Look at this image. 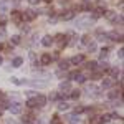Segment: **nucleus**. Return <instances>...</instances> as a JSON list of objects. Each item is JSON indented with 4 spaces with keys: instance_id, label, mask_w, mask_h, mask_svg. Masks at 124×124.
Wrapping results in <instances>:
<instances>
[{
    "instance_id": "obj_1",
    "label": "nucleus",
    "mask_w": 124,
    "mask_h": 124,
    "mask_svg": "<svg viewBox=\"0 0 124 124\" xmlns=\"http://www.w3.org/2000/svg\"><path fill=\"white\" fill-rule=\"evenodd\" d=\"M8 109H10V113H12V114H22V111H23V106L20 104L18 101H15V103H12V104L8 106Z\"/></svg>"
},
{
    "instance_id": "obj_2",
    "label": "nucleus",
    "mask_w": 124,
    "mask_h": 124,
    "mask_svg": "<svg viewBox=\"0 0 124 124\" xmlns=\"http://www.w3.org/2000/svg\"><path fill=\"white\" fill-rule=\"evenodd\" d=\"M91 22H93V18H89V17H81V18L76 20V27L78 28H86Z\"/></svg>"
},
{
    "instance_id": "obj_3",
    "label": "nucleus",
    "mask_w": 124,
    "mask_h": 124,
    "mask_svg": "<svg viewBox=\"0 0 124 124\" xmlns=\"http://www.w3.org/2000/svg\"><path fill=\"white\" fill-rule=\"evenodd\" d=\"M37 17H38V12H35V10H31V8L25 10V13H22V18H27L28 22H31V20H35Z\"/></svg>"
},
{
    "instance_id": "obj_4",
    "label": "nucleus",
    "mask_w": 124,
    "mask_h": 124,
    "mask_svg": "<svg viewBox=\"0 0 124 124\" xmlns=\"http://www.w3.org/2000/svg\"><path fill=\"white\" fill-rule=\"evenodd\" d=\"M25 83L30 86H35V88H46L48 86L46 81H40V79H31V81H25Z\"/></svg>"
},
{
    "instance_id": "obj_5",
    "label": "nucleus",
    "mask_w": 124,
    "mask_h": 124,
    "mask_svg": "<svg viewBox=\"0 0 124 124\" xmlns=\"http://www.w3.org/2000/svg\"><path fill=\"white\" fill-rule=\"evenodd\" d=\"M50 63H51V55H48V53L41 55V58H40V65L46 66V65H50Z\"/></svg>"
},
{
    "instance_id": "obj_6",
    "label": "nucleus",
    "mask_w": 124,
    "mask_h": 124,
    "mask_svg": "<svg viewBox=\"0 0 124 124\" xmlns=\"http://www.w3.org/2000/svg\"><path fill=\"white\" fill-rule=\"evenodd\" d=\"M106 38H109V40H116V41H121V35L117 33V31H109V33H106Z\"/></svg>"
},
{
    "instance_id": "obj_7",
    "label": "nucleus",
    "mask_w": 124,
    "mask_h": 124,
    "mask_svg": "<svg viewBox=\"0 0 124 124\" xmlns=\"http://www.w3.org/2000/svg\"><path fill=\"white\" fill-rule=\"evenodd\" d=\"M53 41H55V38L50 37V35H46V37H43V40H41V45H43V46H51Z\"/></svg>"
},
{
    "instance_id": "obj_8",
    "label": "nucleus",
    "mask_w": 124,
    "mask_h": 124,
    "mask_svg": "<svg viewBox=\"0 0 124 124\" xmlns=\"http://www.w3.org/2000/svg\"><path fill=\"white\" fill-rule=\"evenodd\" d=\"M56 41L60 43V48H61V46H65V45H68V40H66V37H65L63 33L56 35Z\"/></svg>"
},
{
    "instance_id": "obj_9",
    "label": "nucleus",
    "mask_w": 124,
    "mask_h": 124,
    "mask_svg": "<svg viewBox=\"0 0 124 124\" xmlns=\"http://www.w3.org/2000/svg\"><path fill=\"white\" fill-rule=\"evenodd\" d=\"M35 101H37V106H45V104H46V96H43V94H37Z\"/></svg>"
},
{
    "instance_id": "obj_10",
    "label": "nucleus",
    "mask_w": 124,
    "mask_h": 124,
    "mask_svg": "<svg viewBox=\"0 0 124 124\" xmlns=\"http://www.w3.org/2000/svg\"><path fill=\"white\" fill-rule=\"evenodd\" d=\"M81 61H85V56L83 55H76V56H73L71 60H68V63H73V65H78Z\"/></svg>"
},
{
    "instance_id": "obj_11",
    "label": "nucleus",
    "mask_w": 124,
    "mask_h": 124,
    "mask_svg": "<svg viewBox=\"0 0 124 124\" xmlns=\"http://www.w3.org/2000/svg\"><path fill=\"white\" fill-rule=\"evenodd\" d=\"M109 121H111V116H109V114L98 116V123H99V124H108Z\"/></svg>"
},
{
    "instance_id": "obj_12",
    "label": "nucleus",
    "mask_w": 124,
    "mask_h": 124,
    "mask_svg": "<svg viewBox=\"0 0 124 124\" xmlns=\"http://www.w3.org/2000/svg\"><path fill=\"white\" fill-rule=\"evenodd\" d=\"M70 89H71V83H70V81L60 83V91H70Z\"/></svg>"
},
{
    "instance_id": "obj_13",
    "label": "nucleus",
    "mask_w": 124,
    "mask_h": 124,
    "mask_svg": "<svg viewBox=\"0 0 124 124\" xmlns=\"http://www.w3.org/2000/svg\"><path fill=\"white\" fill-rule=\"evenodd\" d=\"M68 123L70 124H81V117H78V116H68Z\"/></svg>"
},
{
    "instance_id": "obj_14",
    "label": "nucleus",
    "mask_w": 124,
    "mask_h": 124,
    "mask_svg": "<svg viewBox=\"0 0 124 124\" xmlns=\"http://www.w3.org/2000/svg\"><path fill=\"white\" fill-rule=\"evenodd\" d=\"M12 65L15 68H20L22 65H23V58H20V56H15L13 58V61H12Z\"/></svg>"
},
{
    "instance_id": "obj_15",
    "label": "nucleus",
    "mask_w": 124,
    "mask_h": 124,
    "mask_svg": "<svg viewBox=\"0 0 124 124\" xmlns=\"http://www.w3.org/2000/svg\"><path fill=\"white\" fill-rule=\"evenodd\" d=\"M12 20H13L15 23H18V25H20V20H22V13H20V12H12Z\"/></svg>"
},
{
    "instance_id": "obj_16",
    "label": "nucleus",
    "mask_w": 124,
    "mask_h": 124,
    "mask_svg": "<svg viewBox=\"0 0 124 124\" xmlns=\"http://www.w3.org/2000/svg\"><path fill=\"white\" fill-rule=\"evenodd\" d=\"M96 35H98V40H99V41H104V40H108V38H106V33H104L101 28L96 30Z\"/></svg>"
},
{
    "instance_id": "obj_17",
    "label": "nucleus",
    "mask_w": 124,
    "mask_h": 124,
    "mask_svg": "<svg viewBox=\"0 0 124 124\" xmlns=\"http://www.w3.org/2000/svg\"><path fill=\"white\" fill-rule=\"evenodd\" d=\"M75 18V12L73 10H68L66 13H63V20H73Z\"/></svg>"
},
{
    "instance_id": "obj_18",
    "label": "nucleus",
    "mask_w": 124,
    "mask_h": 124,
    "mask_svg": "<svg viewBox=\"0 0 124 124\" xmlns=\"http://www.w3.org/2000/svg\"><path fill=\"white\" fill-rule=\"evenodd\" d=\"M58 109H60V111H68V109H70V104L65 103V101H60V103H58Z\"/></svg>"
},
{
    "instance_id": "obj_19",
    "label": "nucleus",
    "mask_w": 124,
    "mask_h": 124,
    "mask_svg": "<svg viewBox=\"0 0 124 124\" xmlns=\"http://www.w3.org/2000/svg\"><path fill=\"white\" fill-rule=\"evenodd\" d=\"M111 86H113V81H111L109 78H104V79H103V89H109Z\"/></svg>"
},
{
    "instance_id": "obj_20",
    "label": "nucleus",
    "mask_w": 124,
    "mask_h": 124,
    "mask_svg": "<svg viewBox=\"0 0 124 124\" xmlns=\"http://www.w3.org/2000/svg\"><path fill=\"white\" fill-rule=\"evenodd\" d=\"M109 73H111V78H113V79H117V76H119V70H117V68H111Z\"/></svg>"
},
{
    "instance_id": "obj_21",
    "label": "nucleus",
    "mask_w": 124,
    "mask_h": 124,
    "mask_svg": "<svg viewBox=\"0 0 124 124\" xmlns=\"http://www.w3.org/2000/svg\"><path fill=\"white\" fill-rule=\"evenodd\" d=\"M81 43H83V45H89V43H91V37H89V35L81 37Z\"/></svg>"
},
{
    "instance_id": "obj_22",
    "label": "nucleus",
    "mask_w": 124,
    "mask_h": 124,
    "mask_svg": "<svg viewBox=\"0 0 124 124\" xmlns=\"http://www.w3.org/2000/svg\"><path fill=\"white\" fill-rule=\"evenodd\" d=\"M86 68H88V70H96V68H98V63H96V61H88V63H86Z\"/></svg>"
},
{
    "instance_id": "obj_23",
    "label": "nucleus",
    "mask_w": 124,
    "mask_h": 124,
    "mask_svg": "<svg viewBox=\"0 0 124 124\" xmlns=\"http://www.w3.org/2000/svg\"><path fill=\"white\" fill-rule=\"evenodd\" d=\"M88 50H89V51H91V53H94L96 50H98V45H96L94 41H91V43H89V45H88Z\"/></svg>"
},
{
    "instance_id": "obj_24",
    "label": "nucleus",
    "mask_w": 124,
    "mask_h": 124,
    "mask_svg": "<svg viewBox=\"0 0 124 124\" xmlns=\"http://www.w3.org/2000/svg\"><path fill=\"white\" fill-rule=\"evenodd\" d=\"M108 55H109V50H108V48H103V50H101V53H99L101 60H104V58L108 56Z\"/></svg>"
},
{
    "instance_id": "obj_25",
    "label": "nucleus",
    "mask_w": 124,
    "mask_h": 124,
    "mask_svg": "<svg viewBox=\"0 0 124 124\" xmlns=\"http://www.w3.org/2000/svg\"><path fill=\"white\" fill-rule=\"evenodd\" d=\"M27 106H28V108H35V106H37V101H35V98H30L28 101H27Z\"/></svg>"
},
{
    "instance_id": "obj_26",
    "label": "nucleus",
    "mask_w": 124,
    "mask_h": 124,
    "mask_svg": "<svg viewBox=\"0 0 124 124\" xmlns=\"http://www.w3.org/2000/svg\"><path fill=\"white\" fill-rule=\"evenodd\" d=\"M108 96H109V99H116V98L119 96V91H109Z\"/></svg>"
},
{
    "instance_id": "obj_27",
    "label": "nucleus",
    "mask_w": 124,
    "mask_h": 124,
    "mask_svg": "<svg viewBox=\"0 0 124 124\" xmlns=\"http://www.w3.org/2000/svg\"><path fill=\"white\" fill-rule=\"evenodd\" d=\"M10 41H12L13 45H20V37H18V35H15V37L10 38Z\"/></svg>"
},
{
    "instance_id": "obj_28",
    "label": "nucleus",
    "mask_w": 124,
    "mask_h": 124,
    "mask_svg": "<svg viewBox=\"0 0 124 124\" xmlns=\"http://www.w3.org/2000/svg\"><path fill=\"white\" fill-rule=\"evenodd\" d=\"M79 96H81V93H79V91H78V89H75V91H73V93H71V96H70V98H71V99H78V98H79Z\"/></svg>"
},
{
    "instance_id": "obj_29",
    "label": "nucleus",
    "mask_w": 124,
    "mask_h": 124,
    "mask_svg": "<svg viewBox=\"0 0 124 124\" xmlns=\"http://www.w3.org/2000/svg\"><path fill=\"white\" fill-rule=\"evenodd\" d=\"M104 15H106V18H109V20H114L116 18V13H114V12H106Z\"/></svg>"
},
{
    "instance_id": "obj_30",
    "label": "nucleus",
    "mask_w": 124,
    "mask_h": 124,
    "mask_svg": "<svg viewBox=\"0 0 124 124\" xmlns=\"http://www.w3.org/2000/svg\"><path fill=\"white\" fill-rule=\"evenodd\" d=\"M68 66H70V63H68L66 60H65V61H60V68H61V70H68Z\"/></svg>"
},
{
    "instance_id": "obj_31",
    "label": "nucleus",
    "mask_w": 124,
    "mask_h": 124,
    "mask_svg": "<svg viewBox=\"0 0 124 124\" xmlns=\"http://www.w3.org/2000/svg\"><path fill=\"white\" fill-rule=\"evenodd\" d=\"M78 75H79V71H71V73H70L68 76H70V79H76Z\"/></svg>"
},
{
    "instance_id": "obj_32",
    "label": "nucleus",
    "mask_w": 124,
    "mask_h": 124,
    "mask_svg": "<svg viewBox=\"0 0 124 124\" xmlns=\"http://www.w3.org/2000/svg\"><path fill=\"white\" fill-rule=\"evenodd\" d=\"M10 79H12V83H13V85H23V81H22V79H18V78H10Z\"/></svg>"
},
{
    "instance_id": "obj_33",
    "label": "nucleus",
    "mask_w": 124,
    "mask_h": 124,
    "mask_svg": "<svg viewBox=\"0 0 124 124\" xmlns=\"http://www.w3.org/2000/svg\"><path fill=\"white\" fill-rule=\"evenodd\" d=\"M76 81H78V83H85V81H86V76H85V75H78Z\"/></svg>"
},
{
    "instance_id": "obj_34",
    "label": "nucleus",
    "mask_w": 124,
    "mask_h": 124,
    "mask_svg": "<svg viewBox=\"0 0 124 124\" xmlns=\"http://www.w3.org/2000/svg\"><path fill=\"white\" fill-rule=\"evenodd\" d=\"M81 8H83V10H91V5H89V2H85V3L81 5Z\"/></svg>"
},
{
    "instance_id": "obj_35",
    "label": "nucleus",
    "mask_w": 124,
    "mask_h": 124,
    "mask_svg": "<svg viewBox=\"0 0 124 124\" xmlns=\"http://www.w3.org/2000/svg\"><path fill=\"white\" fill-rule=\"evenodd\" d=\"M58 98H60V94H58V93H51V94H50V99H51V101H56Z\"/></svg>"
},
{
    "instance_id": "obj_36",
    "label": "nucleus",
    "mask_w": 124,
    "mask_h": 124,
    "mask_svg": "<svg viewBox=\"0 0 124 124\" xmlns=\"http://www.w3.org/2000/svg\"><path fill=\"white\" fill-rule=\"evenodd\" d=\"M99 68H101V70H108V68H109V63H108V61H103V63L99 65Z\"/></svg>"
},
{
    "instance_id": "obj_37",
    "label": "nucleus",
    "mask_w": 124,
    "mask_h": 124,
    "mask_svg": "<svg viewBox=\"0 0 124 124\" xmlns=\"http://www.w3.org/2000/svg\"><path fill=\"white\" fill-rule=\"evenodd\" d=\"M55 123H60V117H58L56 114H55L53 117H51V124H55Z\"/></svg>"
},
{
    "instance_id": "obj_38",
    "label": "nucleus",
    "mask_w": 124,
    "mask_h": 124,
    "mask_svg": "<svg viewBox=\"0 0 124 124\" xmlns=\"http://www.w3.org/2000/svg\"><path fill=\"white\" fill-rule=\"evenodd\" d=\"M5 124H18V123H17L15 119H7V121H5Z\"/></svg>"
},
{
    "instance_id": "obj_39",
    "label": "nucleus",
    "mask_w": 124,
    "mask_h": 124,
    "mask_svg": "<svg viewBox=\"0 0 124 124\" xmlns=\"http://www.w3.org/2000/svg\"><path fill=\"white\" fill-rule=\"evenodd\" d=\"M28 3H30V5H38L40 0H28Z\"/></svg>"
},
{
    "instance_id": "obj_40",
    "label": "nucleus",
    "mask_w": 124,
    "mask_h": 124,
    "mask_svg": "<svg viewBox=\"0 0 124 124\" xmlns=\"http://www.w3.org/2000/svg\"><path fill=\"white\" fill-rule=\"evenodd\" d=\"M114 106H117V108H121V106H123V101H121V99H119V101H116V103H114Z\"/></svg>"
},
{
    "instance_id": "obj_41",
    "label": "nucleus",
    "mask_w": 124,
    "mask_h": 124,
    "mask_svg": "<svg viewBox=\"0 0 124 124\" xmlns=\"http://www.w3.org/2000/svg\"><path fill=\"white\" fill-rule=\"evenodd\" d=\"M35 94V91H33V89H30V91H27V96H33Z\"/></svg>"
},
{
    "instance_id": "obj_42",
    "label": "nucleus",
    "mask_w": 124,
    "mask_h": 124,
    "mask_svg": "<svg viewBox=\"0 0 124 124\" xmlns=\"http://www.w3.org/2000/svg\"><path fill=\"white\" fill-rule=\"evenodd\" d=\"M0 37H5V30L3 28H0Z\"/></svg>"
},
{
    "instance_id": "obj_43",
    "label": "nucleus",
    "mask_w": 124,
    "mask_h": 124,
    "mask_svg": "<svg viewBox=\"0 0 124 124\" xmlns=\"http://www.w3.org/2000/svg\"><path fill=\"white\" fill-rule=\"evenodd\" d=\"M45 2H48V3H51V2H53V0H45Z\"/></svg>"
},
{
    "instance_id": "obj_44",
    "label": "nucleus",
    "mask_w": 124,
    "mask_h": 124,
    "mask_svg": "<svg viewBox=\"0 0 124 124\" xmlns=\"http://www.w3.org/2000/svg\"><path fill=\"white\" fill-rule=\"evenodd\" d=\"M2 61H3V58H2V56H0V65H2Z\"/></svg>"
},
{
    "instance_id": "obj_45",
    "label": "nucleus",
    "mask_w": 124,
    "mask_h": 124,
    "mask_svg": "<svg viewBox=\"0 0 124 124\" xmlns=\"http://www.w3.org/2000/svg\"><path fill=\"white\" fill-rule=\"evenodd\" d=\"M2 48H3V45H2V43H0V50H2Z\"/></svg>"
},
{
    "instance_id": "obj_46",
    "label": "nucleus",
    "mask_w": 124,
    "mask_h": 124,
    "mask_svg": "<svg viewBox=\"0 0 124 124\" xmlns=\"http://www.w3.org/2000/svg\"><path fill=\"white\" fill-rule=\"evenodd\" d=\"M55 124H61V123H55Z\"/></svg>"
},
{
    "instance_id": "obj_47",
    "label": "nucleus",
    "mask_w": 124,
    "mask_h": 124,
    "mask_svg": "<svg viewBox=\"0 0 124 124\" xmlns=\"http://www.w3.org/2000/svg\"><path fill=\"white\" fill-rule=\"evenodd\" d=\"M23 124H30V123H23Z\"/></svg>"
},
{
    "instance_id": "obj_48",
    "label": "nucleus",
    "mask_w": 124,
    "mask_h": 124,
    "mask_svg": "<svg viewBox=\"0 0 124 124\" xmlns=\"http://www.w3.org/2000/svg\"><path fill=\"white\" fill-rule=\"evenodd\" d=\"M0 116H2V113H0Z\"/></svg>"
}]
</instances>
